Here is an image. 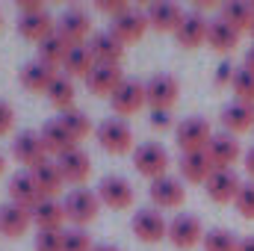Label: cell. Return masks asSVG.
<instances>
[{
  "instance_id": "7dc6e473",
  "label": "cell",
  "mask_w": 254,
  "mask_h": 251,
  "mask_svg": "<svg viewBox=\"0 0 254 251\" xmlns=\"http://www.w3.org/2000/svg\"><path fill=\"white\" fill-rule=\"evenodd\" d=\"M237 251H254V237H243L240 246H237Z\"/></svg>"
},
{
  "instance_id": "7bdbcfd3",
  "label": "cell",
  "mask_w": 254,
  "mask_h": 251,
  "mask_svg": "<svg viewBox=\"0 0 254 251\" xmlns=\"http://www.w3.org/2000/svg\"><path fill=\"white\" fill-rule=\"evenodd\" d=\"M234 74H237V68L231 63H222L216 68V86H225V83H234Z\"/></svg>"
},
{
  "instance_id": "f6af8a7d",
  "label": "cell",
  "mask_w": 254,
  "mask_h": 251,
  "mask_svg": "<svg viewBox=\"0 0 254 251\" xmlns=\"http://www.w3.org/2000/svg\"><path fill=\"white\" fill-rule=\"evenodd\" d=\"M18 9H21V15H30V12H42L45 3H42V0H21Z\"/></svg>"
},
{
  "instance_id": "5b68a950",
  "label": "cell",
  "mask_w": 254,
  "mask_h": 251,
  "mask_svg": "<svg viewBox=\"0 0 254 251\" xmlns=\"http://www.w3.org/2000/svg\"><path fill=\"white\" fill-rule=\"evenodd\" d=\"M130 231L136 240L142 243H160L163 237H169V222L163 219L160 210H151V207H142L133 213V222H130Z\"/></svg>"
},
{
  "instance_id": "277c9868",
  "label": "cell",
  "mask_w": 254,
  "mask_h": 251,
  "mask_svg": "<svg viewBox=\"0 0 254 251\" xmlns=\"http://www.w3.org/2000/svg\"><path fill=\"white\" fill-rule=\"evenodd\" d=\"M95 136H98V145L110 154H127L133 148V130L127 127L125 119H104L95 127Z\"/></svg>"
},
{
  "instance_id": "7a4b0ae2",
  "label": "cell",
  "mask_w": 254,
  "mask_h": 251,
  "mask_svg": "<svg viewBox=\"0 0 254 251\" xmlns=\"http://www.w3.org/2000/svg\"><path fill=\"white\" fill-rule=\"evenodd\" d=\"M213 127L207 119H201V116H190V119H184L178 130H175V139H178V148L184 151V154H192V151H207V145L213 142Z\"/></svg>"
},
{
  "instance_id": "b9f144b4",
  "label": "cell",
  "mask_w": 254,
  "mask_h": 251,
  "mask_svg": "<svg viewBox=\"0 0 254 251\" xmlns=\"http://www.w3.org/2000/svg\"><path fill=\"white\" fill-rule=\"evenodd\" d=\"M12 125H15V110H12L6 101H0V136H3V133H9Z\"/></svg>"
},
{
  "instance_id": "ffe728a7",
  "label": "cell",
  "mask_w": 254,
  "mask_h": 251,
  "mask_svg": "<svg viewBox=\"0 0 254 251\" xmlns=\"http://www.w3.org/2000/svg\"><path fill=\"white\" fill-rule=\"evenodd\" d=\"M30 222H33V213H30L27 207H21V204H15V201H6V204L0 207V234H3V237H9V240L24 237L27 228H30Z\"/></svg>"
},
{
  "instance_id": "74e56055",
  "label": "cell",
  "mask_w": 254,
  "mask_h": 251,
  "mask_svg": "<svg viewBox=\"0 0 254 251\" xmlns=\"http://www.w3.org/2000/svg\"><path fill=\"white\" fill-rule=\"evenodd\" d=\"M63 246H65V251H95L92 237L83 228H68V231H63Z\"/></svg>"
},
{
  "instance_id": "7c38bea8",
  "label": "cell",
  "mask_w": 254,
  "mask_h": 251,
  "mask_svg": "<svg viewBox=\"0 0 254 251\" xmlns=\"http://www.w3.org/2000/svg\"><path fill=\"white\" fill-rule=\"evenodd\" d=\"M89 48H92L95 60L101 65H122L125 51H127V45L113 33V30H98V33L89 39Z\"/></svg>"
},
{
  "instance_id": "f907efd6",
  "label": "cell",
  "mask_w": 254,
  "mask_h": 251,
  "mask_svg": "<svg viewBox=\"0 0 254 251\" xmlns=\"http://www.w3.org/2000/svg\"><path fill=\"white\" fill-rule=\"evenodd\" d=\"M3 166H6V163H3V154H0V175H3Z\"/></svg>"
},
{
  "instance_id": "60d3db41",
  "label": "cell",
  "mask_w": 254,
  "mask_h": 251,
  "mask_svg": "<svg viewBox=\"0 0 254 251\" xmlns=\"http://www.w3.org/2000/svg\"><path fill=\"white\" fill-rule=\"evenodd\" d=\"M95 6H98V12H104V15H113V18H119L122 12H127V9H130L125 0H98Z\"/></svg>"
},
{
  "instance_id": "e575fe53",
  "label": "cell",
  "mask_w": 254,
  "mask_h": 251,
  "mask_svg": "<svg viewBox=\"0 0 254 251\" xmlns=\"http://www.w3.org/2000/svg\"><path fill=\"white\" fill-rule=\"evenodd\" d=\"M60 122L65 125V130L80 142V139H86L89 133H92V119L83 113V110H68V113H63L60 116Z\"/></svg>"
},
{
  "instance_id": "f1b7e54d",
  "label": "cell",
  "mask_w": 254,
  "mask_h": 251,
  "mask_svg": "<svg viewBox=\"0 0 254 251\" xmlns=\"http://www.w3.org/2000/svg\"><path fill=\"white\" fill-rule=\"evenodd\" d=\"M95 65H98V60H95V54H92V48L86 42V45H74L68 51V57H65V63H63V71L68 77H83L86 80L95 71Z\"/></svg>"
},
{
  "instance_id": "52a82bcc",
  "label": "cell",
  "mask_w": 254,
  "mask_h": 251,
  "mask_svg": "<svg viewBox=\"0 0 254 251\" xmlns=\"http://www.w3.org/2000/svg\"><path fill=\"white\" fill-rule=\"evenodd\" d=\"M110 104H113V110H116L119 116H133V113H139V110L148 104V89H145L142 80L125 77V83L116 89V95L110 98Z\"/></svg>"
},
{
  "instance_id": "f35d334b",
  "label": "cell",
  "mask_w": 254,
  "mask_h": 251,
  "mask_svg": "<svg viewBox=\"0 0 254 251\" xmlns=\"http://www.w3.org/2000/svg\"><path fill=\"white\" fill-rule=\"evenodd\" d=\"M234 207L243 219H254V184H243L240 195L234 198Z\"/></svg>"
},
{
  "instance_id": "9a60e30c",
  "label": "cell",
  "mask_w": 254,
  "mask_h": 251,
  "mask_svg": "<svg viewBox=\"0 0 254 251\" xmlns=\"http://www.w3.org/2000/svg\"><path fill=\"white\" fill-rule=\"evenodd\" d=\"M204 189H207L210 201H216V204H228V201H234V198L240 195L243 181L237 178L234 169H216V172L210 175V181L204 184Z\"/></svg>"
},
{
  "instance_id": "d6a6232c",
  "label": "cell",
  "mask_w": 254,
  "mask_h": 251,
  "mask_svg": "<svg viewBox=\"0 0 254 251\" xmlns=\"http://www.w3.org/2000/svg\"><path fill=\"white\" fill-rule=\"evenodd\" d=\"M45 95H48V101H51L57 110H63V113L74 110V83H71L68 74H57Z\"/></svg>"
},
{
  "instance_id": "2e32d148",
  "label": "cell",
  "mask_w": 254,
  "mask_h": 251,
  "mask_svg": "<svg viewBox=\"0 0 254 251\" xmlns=\"http://www.w3.org/2000/svg\"><path fill=\"white\" fill-rule=\"evenodd\" d=\"M151 24H148V15L142 12V9H136V6H130L127 12H122L119 18H113V33L125 42V45H130V42H139L142 36H145V30H148Z\"/></svg>"
},
{
  "instance_id": "6da1fadb",
  "label": "cell",
  "mask_w": 254,
  "mask_h": 251,
  "mask_svg": "<svg viewBox=\"0 0 254 251\" xmlns=\"http://www.w3.org/2000/svg\"><path fill=\"white\" fill-rule=\"evenodd\" d=\"M133 166L142 178L160 181L169 175V151L160 142H142L133 148Z\"/></svg>"
},
{
  "instance_id": "cb8c5ba5",
  "label": "cell",
  "mask_w": 254,
  "mask_h": 251,
  "mask_svg": "<svg viewBox=\"0 0 254 251\" xmlns=\"http://www.w3.org/2000/svg\"><path fill=\"white\" fill-rule=\"evenodd\" d=\"M18 77H21V86L24 89H30V92H48V86L57 77V68L42 63V60H30V63L21 65Z\"/></svg>"
},
{
  "instance_id": "816d5d0a",
  "label": "cell",
  "mask_w": 254,
  "mask_h": 251,
  "mask_svg": "<svg viewBox=\"0 0 254 251\" xmlns=\"http://www.w3.org/2000/svg\"><path fill=\"white\" fill-rule=\"evenodd\" d=\"M249 33H252V36H254V24H252V30H249Z\"/></svg>"
},
{
  "instance_id": "ac0fdd59",
  "label": "cell",
  "mask_w": 254,
  "mask_h": 251,
  "mask_svg": "<svg viewBox=\"0 0 254 251\" xmlns=\"http://www.w3.org/2000/svg\"><path fill=\"white\" fill-rule=\"evenodd\" d=\"M145 15H148V24H151L154 30H160V33H175V30L181 27V21L187 18V12H184L178 3H166V0L151 3V6L145 9Z\"/></svg>"
},
{
  "instance_id": "83f0119b",
  "label": "cell",
  "mask_w": 254,
  "mask_h": 251,
  "mask_svg": "<svg viewBox=\"0 0 254 251\" xmlns=\"http://www.w3.org/2000/svg\"><path fill=\"white\" fill-rule=\"evenodd\" d=\"M33 222L39 231H63V225L68 222L65 207L57 198H45L36 210H33Z\"/></svg>"
},
{
  "instance_id": "4fadbf2b",
  "label": "cell",
  "mask_w": 254,
  "mask_h": 251,
  "mask_svg": "<svg viewBox=\"0 0 254 251\" xmlns=\"http://www.w3.org/2000/svg\"><path fill=\"white\" fill-rule=\"evenodd\" d=\"M151 201L157 204V210H169V207H181L187 201V189H184V181L175 178V175H166L160 181H151V189H148Z\"/></svg>"
},
{
  "instance_id": "603a6c76",
  "label": "cell",
  "mask_w": 254,
  "mask_h": 251,
  "mask_svg": "<svg viewBox=\"0 0 254 251\" xmlns=\"http://www.w3.org/2000/svg\"><path fill=\"white\" fill-rule=\"evenodd\" d=\"M207 33H210V21L195 9V12H187V18L181 21V27L175 30V39L184 45V48H198L207 42Z\"/></svg>"
},
{
  "instance_id": "bcb514c9",
  "label": "cell",
  "mask_w": 254,
  "mask_h": 251,
  "mask_svg": "<svg viewBox=\"0 0 254 251\" xmlns=\"http://www.w3.org/2000/svg\"><path fill=\"white\" fill-rule=\"evenodd\" d=\"M246 172H249V175H254V145L246 151Z\"/></svg>"
},
{
  "instance_id": "ee69618b",
  "label": "cell",
  "mask_w": 254,
  "mask_h": 251,
  "mask_svg": "<svg viewBox=\"0 0 254 251\" xmlns=\"http://www.w3.org/2000/svg\"><path fill=\"white\" fill-rule=\"evenodd\" d=\"M151 125H154V127H169V125H172L169 110H151Z\"/></svg>"
},
{
  "instance_id": "c3c4849f",
  "label": "cell",
  "mask_w": 254,
  "mask_h": 251,
  "mask_svg": "<svg viewBox=\"0 0 254 251\" xmlns=\"http://www.w3.org/2000/svg\"><path fill=\"white\" fill-rule=\"evenodd\" d=\"M243 65H246V68H252V71H254V45L249 48V54H246V63H243Z\"/></svg>"
},
{
  "instance_id": "30bf717a",
  "label": "cell",
  "mask_w": 254,
  "mask_h": 251,
  "mask_svg": "<svg viewBox=\"0 0 254 251\" xmlns=\"http://www.w3.org/2000/svg\"><path fill=\"white\" fill-rule=\"evenodd\" d=\"M148 107L151 110H172L181 98V83L172 77V74H154L148 83Z\"/></svg>"
},
{
  "instance_id": "8d00e7d4",
  "label": "cell",
  "mask_w": 254,
  "mask_h": 251,
  "mask_svg": "<svg viewBox=\"0 0 254 251\" xmlns=\"http://www.w3.org/2000/svg\"><path fill=\"white\" fill-rule=\"evenodd\" d=\"M201 246H204V251H237L240 240L231 231H225V228H213V231H207Z\"/></svg>"
},
{
  "instance_id": "ab89813d",
  "label": "cell",
  "mask_w": 254,
  "mask_h": 251,
  "mask_svg": "<svg viewBox=\"0 0 254 251\" xmlns=\"http://www.w3.org/2000/svg\"><path fill=\"white\" fill-rule=\"evenodd\" d=\"M36 251H65L63 231H39L36 234Z\"/></svg>"
},
{
  "instance_id": "8fae6325",
  "label": "cell",
  "mask_w": 254,
  "mask_h": 251,
  "mask_svg": "<svg viewBox=\"0 0 254 251\" xmlns=\"http://www.w3.org/2000/svg\"><path fill=\"white\" fill-rule=\"evenodd\" d=\"M204 228H201V222L190 216V213H181V216H175L172 222H169V243L175 246V249H192V246H198V243H204Z\"/></svg>"
},
{
  "instance_id": "d590c367",
  "label": "cell",
  "mask_w": 254,
  "mask_h": 251,
  "mask_svg": "<svg viewBox=\"0 0 254 251\" xmlns=\"http://www.w3.org/2000/svg\"><path fill=\"white\" fill-rule=\"evenodd\" d=\"M231 89H234L237 101L254 104V71H252V68L240 65V68H237V74H234V83H231Z\"/></svg>"
},
{
  "instance_id": "d4e9b609",
  "label": "cell",
  "mask_w": 254,
  "mask_h": 251,
  "mask_svg": "<svg viewBox=\"0 0 254 251\" xmlns=\"http://www.w3.org/2000/svg\"><path fill=\"white\" fill-rule=\"evenodd\" d=\"M207 154H210L216 169H231L240 160V142L234 133H216L213 142L207 145Z\"/></svg>"
},
{
  "instance_id": "7402d4cb",
  "label": "cell",
  "mask_w": 254,
  "mask_h": 251,
  "mask_svg": "<svg viewBox=\"0 0 254 251\" xmlns=\"http://www.w3.org/2000/svg\"><path fill=\"white\" fill-rule=\"evenodd\" d=\"M181 178L190 181V184H207L210 175L216 172L213 160L207 151H192V154H181Z\"/></svg>"
},
{
  "instance_id": "3957f363",
  "label": "cell",
  "mask_w": 254,
  "mask_h": 251,
  "mask_svg": "<svg viewBox=\"0 0 254 251\" xmlns=\"http://www.w3.org/2000/svg\"><path fill=\"white\" fill-rule=\"evenodd\" d=\"M63 207H65L68 222H71L74 228H83V225H89V222L98 216L101 198H98V192H92V189H71V192L65 195Z\"/></svg>"
},
{
  "instance_id": "d6986e66",
  "label": "cell",
  "mask_w": 254,
  "mask_h": 251,
  "mask_svg": "<svg viewBox=\"0 0 254 251\" xmlns=\"http://www.w3.org/2000/svg\"><path fill=\"white\" fill-rule=\"evenodd\" d=\"M18 33H21L24 39H30V42H39V45H42L48 36L57 33V21H54V15H51L48 9L30 12V15H21V18H18Z\"/></svg>"
},
{
  "instance_id": "836d02e7",
  "label": "cell",
  "mask_w": 254,
  "mask_h": 251,
  "mask_svg": "<svg viewBox=\"0 0 254 251\" xmlns=\"http://www.w3.org/2000/svg\"><path fill=\"white\" fill-rule=\"evenodd\" d=\"M33 175H36L39 187H42V192H45L48 198H54V195L63 189V184H65L63 169H60V163H57V160H48V163H42L39 169H33Z\"/></svg>"
},
{
  "instance_id": "9c48e42d",
  "label": "cell",
  "mask_w": 254,
  "mask_h": 251,
  "mask_svg": "<svg viewBox=\"0 0 254 251\" xmlns=\"http://www.w3.org/2000/svg\"><path fill=\"white\" fill-rule=\"evenodd\" d=\"M45 198H48V195L42 192V187H39V181H36L33 172H18V175H12V181H9V201L27 207V210L33 213Z\"/></svg>"
},
{
  "instance_id": "f5cc1de1",
  "label": "cell",
  "mask_w": 254,
  "mask_h": 251,
  "mask_svg": "<svg viewBox=\"0 0 254 251\" xmlns=\"http://www.w3.org/2000/svg\"><path fill=\"white\" fill-rule=\"evenodd\" d=\"M0 24H3V15H0Z\"/></svg>"
},
{
  "instance_id": "5bb4252c",
  "label": "cell",
  "mask_w": 254,
  "mask_h": 251,
  "mask_svg": "<svg viewBox=\"0 0 254 251\" xmlns=\"http://www.w3.org/2000/svg\"><path fill=\"white\" fill-rule=\"evenodd\" d=\"M98 198L107 207H113V210H127L133 204V187H130V181L122 178V175H107L98 184Z\"/></svg>"
},
{
  "instance_id": "681fc988",
  "label": "cell",
  "mask_w": 254,
  "mask_h": 251,
  "mask_svg": "<svg viewBox=\"0 0 254 251\" xmlns=\"http://www.w3.org/2000/svg\"><path fill=\"white\" fill-rule=\"evenodd\" d=\"M95 251H122V249L113 246V243H101V246H95Z\"/></svg>"
},
{
  "instance_id": "1f68e13d",
  "label": "cell",
  "mask_w": 254,
  "mask_h": 251,
  "mask_svg": "<svg viewBox=\"0 0 254 251\" xmlns=\"http://www.w3.org/2000/svg\"><path fill=\"white\" fill-rule=\"evenodd\" d=\"M71 48H74V45H71V42L65 39L63 33L57 30L54 36H48V39L39 45V60L57 68V65H63V63H65V57H68V51H71Z\"/></svg>"
},
{
  "instance_id": "44dd1931",
  "label": "cell",
  "mask_w": 254,
  "mask_h": 251,
  "mask_svg": "<svg viewBox=\"0 0 254 251\" xmlns=\"http://www.w3.org/2000/svg\"><path fill=\"white\" fill-rule=\"evenodd\" d=\"M125 83V74H122V65H95V71L86 77V86H89V92L92 95H107V98H113L116 95V89Z\"/></svg>"
},
{
  "instance_id": "8992f818",
  "label": "cell",
  "mask_w": 254,
  "mask_h": 251,
  "mask_svg": "<svg viewBox=\"0 0 254 251\" xmlns=\"http://www.w3.org/2000/svg\"><path fill=\"white\" fill-rule=\"evenodd\" d=\"M57 30L63 33L71 45H86V39L95 36L92 33V15L83 6H68L60 15V21H57Z\"/></svg>"
},
{
  "instance_id": "ba28073f",
  "label": "cell",
  "mask_w": 254,
  "mask_h": 251,
  "mask_svg": "<svg viewBox=\"0 0 254 251\" xmlns=\"http://www.w3.org/2000/svg\"><path fill=\"white\" fill-rule=\"evenodd\" d=\"M12 157H15L21 166H30V172H33V169H39L42 163H48V148H45V142H42L39 133L24 130V133H18L15 142H12Z\"/></svg>"
},
{
  "instance_id": "4dcf8cb0",
  "label": "cell",
  "mask_w": 254,
  "mask_h": 251,
  "mask_svg": "<svg viewBox=\"0 0 254 251\" xmlns=\"http://www.w3.org/2000/svg\"><path fill=\"white\" fill-rule=\"evenodd\" d=\"M219 18H222V21H228L231 27H237V30L243 33V30H252L254 9H252V3H246V0H231V3H222Z\"/></svg>"
},
{
  "instance_id": "f546056e",
  "label": "cell",
  "mask_w": 254,
  "mask_h": 251,
  "mask_svg": "<svg viewBox=\"0 0 254 251\" xmlns=\"http://www.w3.org/2000/svg\"><path fill=\"white\" fill-rule=\"evenodd\" d=\"M207 45H210L213 51H219V54H231V51L240 45V30L231 27V24L222 21V18H213V21H210V33H207Z\"/></svg>"
},
{
  "instance_id": "484cf974",
  "label": "cell",
  "mask_w": 254,
  "mask_h": 251,
  "mask_svg": "<svg viewBox=\"0 0 254 251\" xmlns=\"http://www.w3.org/2000/svg\"><path fill=\"white\" fill-rule=\"evenodd\" d=\"M57 163H60V169H63L65 184H83V181L92 175V157H89L83 148H74V151L63 154Z\"/></svg>"
},
{
  "instance_id": "e0dca14e",
  "label": "cell",
  "mask_w": 254,
  "mask_h": 251,
  "mask_svg": "<svg viewBox=\"0 0 254 251\" xmlns=\"http://www.w3.org/2000/svg\"><path fill=\"white\" fill-rule=\"evenodd\" d=\"M39 136H42V142H45V148H48V154H54L57 160L68 154V151H74V148H80L77 145V139L65 130V125L60 119H51V122H45L42 130H39Z\"/></svg>"
},
{
  "instance_id": "4316f807",
  "label": "cell",
  "mask_w": 254,
  "mask_h": 251,
  "mask_svg": "<svg viewBox=\"0 0 254 251\" xmlns=\"http://www.w3.org/2000/svg\"><path fill=\"white\" fill-rule=\"evenodd\" d=\"M222 127L228 133H246L254 127V104L246 101H231L225 110H222Z\"/></svg>"
}]
</instances>
